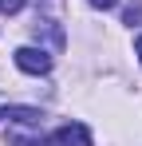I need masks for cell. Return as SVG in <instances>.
Listing matches in <instances>:
<instances>
[{
  "label": "cell",
  "mask_w": 142,
  "mask_h": 146,
  "mask_svg": "<svg viewBox=\"0 0 142 146\" xmlns=\"http://www.w3.org/2000/svg\"><path fill=\"white\" fill-rule=\"evenodd\" d=\"M16 67L24 75H47L51 71V55L44 48H20L16 51Z\"/></svg>",
  "instance_id": "1"
},
{
  "label": "cell",
  "mask_w": 142,
  "mask_h": 146,
  "mask_svg": "<svg viewBox=\"0 0 142 146\" xmlns=\"http://www.w3.org/2000/svg\"><path fill=\"white\" fill-rule=\"evenodd\" d=\"M47 146H91V130L83 122H63L59 130H51Z\"/></svg>",
  "instance_id": "2"
},
{
  "label": "cell",
  "mask_w": 142,
  "mask_h": 146,
  "mask_svg": "<svg viewBox=\"0 0 142 146\" xmlns=\"http://www.w3.org/2000/svg\"><path fill=\"white\" fill-rule=\"evenodd\" d=\"M8 142H12V146H47V138H44V134H24V130H12V134H8Z\"/></svg>",
  "instance_id": "3"
},
{
  "label": "cell",
  "mask_w": 142,
  "mask_h": 146,
  "mask_svg": "<svg viewBox=\"0 0 142 146\" xmlns=\"http://www.w3.org/2000/svg\"><path fill=\"white\" fill-rule=\"evenodd\" d=\"M122 24H130V28H142V0H130V4L122 8Z\"/></svg>",
  "instance_id": "4"
},
{
  "label": "cell",
  "mask_w": 142,
  "mask_h": 146,
  "mask_svg": "<svg viewBox=\"0 0 142 146\" xmlns=\"http://www.w3.org/2000/svg\"><path fill=\"white\" fill-rule=\"evenodd\" d=\"M20 8H24V0H0V12H4V16H16Z\"/></svg>",
  "instance_id": "5"
},
{
  "label": "cell",
  "mask_w": 142,
  "mask_h": 146,
  "mask_svg": "<svg viewBox=\"0 0 142 146\" xmlns=\"http://www.w3.org/2000/svg\"><path fill=\"white\" fill-rule=\"evenodd\" d=\"M87 4H91V8H103V12H107V8H115L118 0H87Z\"/></svg>",
  "instance_id": "6"
},
{
  "label": "cell",
  "mask_w": 142,
  "mask_h": 146,
  "mask_svg": "<svg viewBox=\"0 0 142 146\" xmlns=\"http://www.w3.org/2000/svg\"><path fill=\"white\" fill-rule=\"evenodd\" d=\"M134 51H138V63H142V36L134 40Z\"/></svg>",
  "instance_id": "7"
}]
</instances>
